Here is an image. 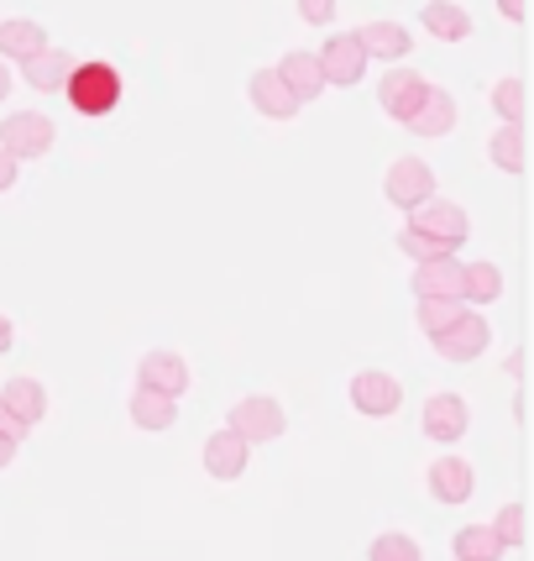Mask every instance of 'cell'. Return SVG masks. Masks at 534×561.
Instances as JSON below:
<instances>
[{"mask_svg": "<svg viewBox=\"0 0 534 561\" xmlns=\"http://www.w3.org/2000/svg\"><path fill=\"white\" fill-rule=\"evenodd\" d=\"M63 95L73 100L79 116H105V111H116V100H121V73H116V64H105V58L73 64L69 79H63Z\"/></svg>", "mask_w": 534, "mask_h": 561, "instance_id": "1", "label": "cell"}, {"mask_svg": "<svg viewBox=\"0 0 534 561\" xmlns=\"http://www.w3.org/2000/svg\"><path fill=\"white\" fill-rule=\"evenodd\" d=\"M225 431H236L246 446H263V440H278L283 431H289V415H283V404H278V399H267V393H246V399L231 404Z\"/></svg>", "mask_w": 534, "mask_h": 561, "instance_id": "2", "label": "cell"}, {"mask_svg": "<svg viewBox=\"0 0 534 561\" xmlns=\"http://www.w3.org/2000/svg\"><path fill=\"white\" fill-rule=\"evenodd\" d=\"M409 226H419L425 237H436L445 252H456V247L472 237V220H466V210L456 205V199H440V195L419 199V205L409 210Z\"/></svg>", "mask_w": 534, "mask_h": 561, "instance_id": "3", "label": "cell"}, {"mask_svg": "<svg viewBox=\"0 0 534 561\" xmlns=\"http://www.w3.org/2000/svg\"><path fill=\"white\" fill-rule=\"evenodd\" d=\"M53 116H43V111H11L5 122H0V147L16 158V163H26V158H48L53 147Z\"/></svg>", "mask_w": 534, "mask_h": 561, "instance_id": "4", "label": "cell"}, {"mask_svg": "<svg viewBox=\"0 0 534 561\" xmlns=\"http://www.w3.org/2000/svg\"><path fill=\"white\" fill-rule=\"evenodd\" d=\"M404 404V383L383 373V367H362L357 378H351V410L367 420H388L393 410Z\"/></svg>", "mask_w": 534, "mask_h": 561, "instance_id": "5", "label": "cell"}, {"mask_svg": "<svg viewBox=\"0 0 534 561\" xmlns=\"http://www.w3.org/2000/svg\"><path fill=\"white\" fill-rule=\"evenodd\" d=\"M487 336H492L487 320L477 316V310H462V316L451 320L440 336H430V342H436V352L445 357V363H477V357L487 352Z\"/></svg>", "mask_w": 534, "mask_h": 561, "instance_id": "6", "label": "cell"}, {"mask_svg": "<svg viewBox=\"0 0 534 561\" xmlns=\"http://www.w3.org/2000/svg\"><path fill=\"white\" fill-rule=\"evenodd\" d=\"M315 64H320V73H325V84L351 90V84H362L367 53L357 48V37H351V32H336V37H325V48L315 53Z\"/></svg>", "mask_w": 534, "mask_h": 561, "instance_id": "7", "label": "cell"}, {"mask_svg": "<svg viewBox=\"0 0 534 561\" xmlns=\"http://www.w3.org/2000/svg\"><path fill=\"white\" fill-rule=\"evenodd\" d=\"M383 195H388V205H398V210L409 216L419 199L436 195V173H430L425 158H398L388 169V179H383Z\"/></svg>", "mask_w": 534, "mask_h": 561, "instance_id": "8", "label": "cell"}, {"mask_svg": "<svg viewBox=\"0 0 534 561\" xmlns=\"http://www.w3.org/2000/svg\"><path fill=\"white\" fill-rule=\"evenodd\" d=\"M472 425V410H466L462 393H430L425 399V436L440 440V446H456Z\"/></svg>", "mask_w": 534, "mask_h": 561, "instance_id": "9", "label": "cell"}, {"mask_svg": "<svg viewBox=\"0 0 534 561\" xmlns=\"http://www.w3.org/2000/svg\"><path fill=\"white\" fill-rule=\"evenodd\" d=\"M205 472L210 478H220V483H236L246 472V462H252V446H246L236 431H216V436H205Z\"/></svg>", "mask_w": 534, "mask_h": 561, "instance_id": "10", "label": "cell"}, {"mask_svg": "<svg viewBox=\"0 0 534 561\" xmlns=\"http://www.w3.org/2000/svg\"><path fill=\"white\" fill-rule=\"evenodd\" d=\"M137 389L178 399V393L189 389V363H184L178 352H147L142 363H137Z\"/></svg>", "mask_w": 534, "mask_h": 561, "instance_id": "11", "label": "cell"}, {"mask_svg": "<svg viewBox=\"0 0 534 561\" xmlns=\"http://www.w3.org/2000/svg\"><path fill=\"white\" fill-rule=\"evenodd\" d=\"M425 73H414V69H393L383 73V84H378V105L388 111L393 122H409L414 111H419V100H425Z\"/></svg>", "mask_w": 534, "mask_h": 561, "instance_id": "12", "label": "cell"}, {"mask_svg": "<svg viewBox=\"0 0 534 561\" xmlns=\"http://www.w3.org/2000/svg\"><path fill=\"white\" fill-rule=\"evenodd\" d=\"M357 37V48L367 53V58H383V64H398V58H409L414 48V32L404 22H367L351 32Z\"/></svg>", "mask_w": 534, "mask_h": 561, "instance_id": "13", "label": "cell"}, {"mask_svg": "<svg viewBox=\"0 0 534 561\" xmlns=\"http://www.w3.org/2000/svg\"><path fill=\"white\" fill-rule=\"evenodd\" d=\"M414 294L419 299H462V263H456V252L414 263Z\"/></svg>", "mask_w": 534, "mask_h": 561, "instance_id": "14", "label": "cell"}, {"mask_svg": "<svg viewBox=\"0 0 534 561\" xmlns=\"http://www.w3.org/2000/svg\"><path fill=\"white\" fill-rule=\"evenodd\" d=\"M246 95H252V105L263 111L267 122H293V116H299V100L289 95V84L278 79V69H257V73H252Z\"/></svg>", "mask_w": 534, "mask_h": 561, "instance_id": "15", "label": "cell"}, {"mask_svg": "<svg viewBox=\"0 0 534 561\" xmlns=\"http://www.w3.org/2000/svg\"><path fill=\"white\" fill-rule=\"evenodd\" d=\"M404 126H409L414 137H451V126H456V95L430 84L425 100H419V111H414Z\"/></svg>", "mask_w": 534, "mask_h": 561, "instance_id": "16", "label": "cell"}, {"mask_svg": "<svg viewBox=\"0 0 534 561\" xmlns=\"http://www.w3.org/2000/svg\"><path fill=\"white\" fill-rule=\"evenodd\" d=\"M477 489V478H472V467L462 457H436L430 462V493H436L440 504H466Z\"/></svg>", "mask_w": 534, "mask_h": 561, "instance_id": "17", "label": "cell"}, {"mask_svg": "<svg viewBox=\"0 0 534 561\" xmlns=\"http://www.w3.org/2000/svg\"><path fill=\"white\" fill-rule=\"evenodd\" d=\"M278 79L289 84V95L299 105H310L315 95H325V73H320L315 53H283V64H278Z\"/></svg>", "mask_w": 534, "mask_h": 561, "instance_id": "18", "label": "cell"}, {"mask_svg": "<svg viewBox=\"0 0 534 561\" xmlns=\"http://www.w3.org/2000/svg\"><path fill=\"white\" fill-rule=\"evenodd\" d=\"M69 69H73V58L63 48H43V53H32V58L22 64V79L32 84V90H43V95H63Z\"/></svg>", "mask_w": 534, "mask_h": 561, "instance_id": "19", "label": "cell"}, {"mask_svg": "<svg viewBox=\"0 0 534 561\" xmlns=\"http://www.w3.org/2000/svg\"><path fill=\"white\" fill-rule=\"evenodd\" d=\"M0 404L32 431V425H43V415H48V389H43L37 378H11V383L0 389Z\"/></svg>", "mask_w": 534, "mask_h": 561, "instance_id": "20", "label": "cell"}, {"mask_svg": "<svg viewBox=\"0 0 534 561\" xmlns=\"http://www.w3.org/2000/svg\"><path fill=\"white\" fill-rule=\"evenodd\" d=\"M48 48V32H43V22H32V16H5L0 22V58H16V64H26L32 53Z\"/></svg>", "mask_w": 534, "mask_h": 561, "instance_id": "21", "label": "cell"}, {"mask_svg": "<svg viewBox=\"0 0 534 561\" xmlns=\"http://www.w3.org/2000/svg\"><path fill=\"white\" fill-rule=\"evenodd\" d=\"M419 26H425V32H436L440 43H466V37H472V16H466V5H451V0H430V5L419 11Z\"/></svg>", "mask_w": 534, "mask_h": 561, "instance_id": "22", "label": "cell"}, {"mask_svg": "<svg viewBox=\"0 0 534 561\" xmlns=\"http://www.w3.org/2000/svg\"><path fill=\"white\" fill-rule=\"evenodd\" d=\"M173 420H178V399L152 393V389L131 393V425H137V431H173Z\"/></svg>", "mask_w": 534, "mask_h": 561, "instance_id": "23", "label": "cell"}, {"mask_svg": "<svg viewBox=\"0 0 534 561\" xmlns=\"http://www.w3.org/2000/svg\"><path fill=\"white\" fill-rule=\"evenodd\" d=\"M487 158H492V169H503V173L524 169V126H519V122L498 126V131L487 137Z\"/></svg>", "mask_w": 534, "mask_h": 561, "instance_id": "24", "label": "cell"}, {"mask_svg": "<svg viewBox=\"0 0 534 561\" xmlns=\"http://www.w3.org/2000/svg\"><path fill=\"white\" fill-rule=\"evenodd\" d=\"M503 294V273L492 263H462V305H492Z\"/></svg>", "mask_w": 534, "mask_h": 561, "instance_id": "25", "label": "cell"}, {"mask_svg": "<svg viewBox=\"0 0 534 561\" xmlns=\"http://www.w3.org/2000/svg\"><path fill=\"white\" fill-rule=\"evenodd\" d=\"M503 546L492 536V525H462L456 530V546H451V561H498Z\"/></svg>", "mask_w": 534, "mask_h": 561, "instance_id": "26", "label": "cell"}, {"mask_svg": "<svg viewBox=\"0 0 534 561\" xmlns=\"http://www.w3.org/2000/svg\"><path fill=\"white\" fill-rule=\"evenodd\" d=\"M367 561H425V551H419V540L404 536V530H383V536L372 540Z\"/></svg>", "mask_w": 534, "mask_h": 561, "instance_id": "27", "label": "cell"}, {"mask_svg": "<svg viewBox=\"0 0 534 561\" xmlns=\"http://www.w3.org/2000/svg\"><path fill=\"white\" fill-rule=\"evenodd\" d=\"M492 111H498L503 122H524V79H519V73L492 84Z\"/></svg>", "mask_w": 534, "mask_h": 561, "instance_id": "28", "label": "cell"}, {"mask_svg": "<svg viewBox=\"0 0 534 561\" xmlns=\"http://www.w3.org/2000/svg\"><path fill=\"white\" fill-rule=\"evenodd\" d=\"M462 310H466L462 299H419V331H425V336H440Z\"/></svg>", "mask_w": 534, "mask_h": 561, "instance_id": "29", "label": "cell"}, {"mask_svg": "<svg viewBox=\"0 0 534 561\" xmlns=\"http://www.w3.org/2000/svg\"><path fill=\"white\" fill-rule=\"evenodd\" d=\"M487 525H492V536H498V546H503V551L524 546V504H503V510H498V519H487Z\"/></svg>", "mask_w": 534, "mask_h": 561, "instance_id": "30", "label": "cell"}, {"mask_svg": "<svg viewBox=\"0 0 534 561\" xmlns=\"http://www.w3.org/2000/svg\"><path fill=\"white\" fill-rule=\"evenodd\" d=\"M398 247L409 252L414 263H430V257H445V247H440L436 237H425L419 226H409V220H404V231H398Z\"/></svg>", "mask_w": 534, "mask_h": 561, "instance_id": "31", "label": "cell"}, {"mask_svg": "<svg viewBox=\"0 0 534 561\" xmlns=\"http://www.w3.org/2000/svg\"><path fill=\"white\" fill-rule=\"evenodd\" d=\"M299 16L310 26H330L336 22V0H299Z\"/></svg>", "mask_w": 534, "mask_h": 561, "instance_id": "32", "label": "cell"}, {"mask_svg": "<svg viewBox=\"0 0 534 561\" xmlns=\"http://www.w3.org/2000/svg\"><path fill=\"white\" fill-rule=\"evenodd\" d=\"M16 173H22V163H16V158H11V152L0 147V195H5V190L16 184Z\"/></svg>", "mask_w": 534, "mask_h": 561, "instance_id": "33", "label": "cell"}, {"mask_svg": "<svg viewBox=\"0 0 534 561\" xmlns=\"http://www.w3.org/2000/svg\"><path fill=\"white\" fill-rule=\"evenodd\" d=\"M0 436H11V440H22V436H26V425H22L16 415H11L5 404H0Z\"/></svg>", "mask_w": 534, "mask_h": 561, "instance_id": "34", "label": "cell"}, {"mask_svg": "<svg viewBox=\"0 0 534 561\" xmlns=\"http://www.w3.org/2000/svg\"><path fill=\"white\" fill-rule=\"evenodd\" d=\"M16 446H22V440H11V436H0V472H5V467L16 462Z\"/></svg>", "mask_w": 534, "mask_h": 561, "instance_id": "35", "label": "cell"}, {"mask_svg": "<svg viewBox=\"0 0 534 561\" xmlns=\"http://www.w3.org/2000/svg\"><path fill=\"white\" fill-rule=\"evenodd\" d=\"M498 5H503V16H509V22H524V0H498Z\"/></svg>", "mask_w": 534, "mask_h": 561, "instance_id": "36", "label": "cell"}, {"mask_svg": "<svg viewBox=\"0 0 534 561\" xmlns=\"http://www.w3.org/2000/svg\"><path fill=\"white\" fill-rule=\"evenodd\" d=\"M11 342H16V331H11V320L0 316V352H11Z\"/></svg>", "mask_w": 534, "mask_h": 561, "instance_id": "37", "label": "cell"}, {"mask_svg": "<svg viewBox=\"0 0 534 561\" xmlns=\"http://www.w3.org/2000/svg\"><path fill=\"white\" fill-rule=\"evenodd\" d=\"M11 95V69H5V58H0V100Z\"/></svg>", "mask_w": 534, "mask_h": 561, "instance_id": "38", "label": "cell"}]
</instances>
